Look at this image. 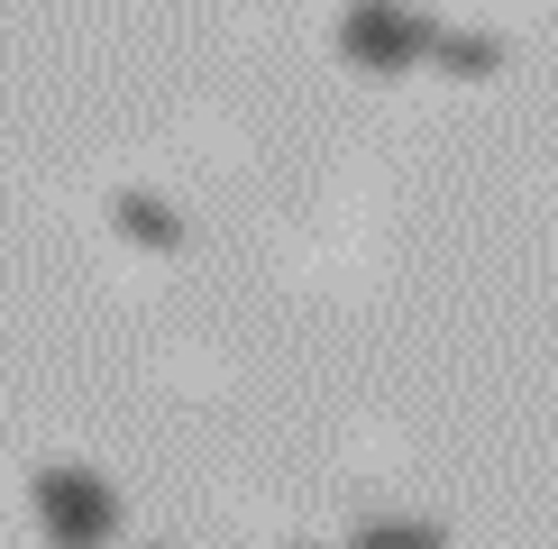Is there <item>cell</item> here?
Here are the masks:
<instances>
[{"mask_svg": "<svg viewBox=\"0 0 558 549\" xmlns=\"http://www.w3.org/2000/svg\"><path fill=\"white\" fill-rule=\"evenodd\" d=\"M28 513H37L46 549H110L120 540V495H110V476L74 467V457H46L28 476Z\"/></svg>", "mask_w": 558, "mask_h": 549, "instance_id": "cell-1", "label": "cell"}, {"mask_svg": "<svg viewBox=\"0 0 558 549\" xmlns=\"http://www.w3.org/2000/svg\"><path fill=\"white\" fill-rule=\"evenodd\" d=\"M284 549H320V540H284Z\"/></svg>", "mask_w": 558, "mask_h": 549, "instance_id": "cell-6", "label": "cell"}, {"mask_svg": "<svg viewBox=\"0 0 558 549\" xmlns=\"http://www.w3.org/2000/svg\"><path fill=\"white\" fill-rule=\"evenodd\" d=\"M147 549H156V540H147Z\"/></svg>", "mask_w": 558, "mask_h": 549, "instance_id": "cell-7", "label": "cell"}, {"mask_svg": "<svg viewBox=\"0 0 558 549\" xmlns=\"http://www.w3.org/2000/svg\"><path fill=\"white\" fill-rule=\"evenodd\" d=\"M430 74H449V83H485V74H504V37H495V28H439Z\"/></svg>", "mask_w": 558, "mask_h": 549, "instance_id": "cell-4", "label": "cell"}, {"mask_svg": "<svg viewBox=\"0 0 558 549\" xmlns=\"http://www.w3.org/2000/svg\"><path fill=\"white\" fill-rule=\"evenodd\" d=\"M439 28H449V19L412 10V0H348L330 37H339V56L357 64V74H376V83H393V74H412V64H430V46H439Z\"/></svg>", "mask_w": 558, "mask_h": 549, "instance_id": "cell-2", "label": "cell"}, {"mask_svg": "<svg viewBox=\"0 0 558 549\" xmlns=\"http://www.w3.org/2000/svg\"><path fill=\"white\" fill-rule=\"evenodd\" d=\"M348 549H449V532L422 513H366L357 532H348Z\"/></svg>", "mask_w": 558, "mask_h": 549, "instance_id": "cell-5", "label": "cell"}, {"mask_svg": "<svg viewBox=\"0 0 558 549\" xmlns=\"http://www.w3.org/2000/svg\"><path fill=\"white\" fill-rule=\"evenodd\" d=\"M110 229H120L129 247H147V257H174V247L193 239V220H183L166 193H147V183H120V193H110Z\"/></svg>", "mask_w": 558, "mask_h": 549, "instance_id": "cell-3", "label": "cell"}]
</instances>
